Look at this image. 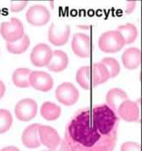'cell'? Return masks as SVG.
I'll use <instances>...</instances> for the list:
<instances>
[{
	"mask_svg": "<svg viewBox=\"0 0 142 151\" xmlns=\"http://www.w3.org/2000/svg\"><path fill=\"white\" fill-rule=\"evenodd\" d=\"M117 136L108 134L95 121L90 109L78 110L67 124L65 141L71 151H112Z\"/></svg>",
	"mask_w": 142,
	"mask_h": 151,
	"instance_id": "cell-1",
	"label": "cell"
},
{
	"mask_svg": "<svg viewBox=\"0 0 142 151\" xmlns=\"http://www.w3.org/2000/svg\"><path fill=\"white\" fill-rule=\"evenodd\" d=\"M125 45V41L117 30L102 33L98 40L99 48L104 53H117Z\"/></svg>",
	"mask_w": 142,
	"mask_h": 151,
	"instance_id": "cell-2",
	"label": "cell"
},
{
	"mask_svg": "<svg viewBox=\"0 0 142 151\" xmlns=\"http://www.w3.org/2000/svg\"><path fill=\"white\" fill-rule=\"evenodd\" d=\"M0 33L7 42H13L21 38L24 32L22 22L17 18H11L9 21L3 22L0 26Z\"/></svg>",
	"mask_w": 142,
	"mask_h": 151,
	"instance_id": "cell-3",
	"label": "cell"
},
{
	"mask_svg": "<svg viewBox=\"0 0 142 151\" xmlns=\"http://www.w3.org/2000/svg\"><path fill=\"white\" fill-rule=\"evenodd\" d=\"M57 100L66 106H72L79 99V91L72 83H63L59 85L55 91Z\"/></svg>",
	"mask_w": 142,
	"mask_h": 151,
	"instance_id": "cell-4",
	"label": "cell"
},
{
	"mask_svg": "<svg viewBox=\"0 0 142 151\" xmlns=\"http://www.w3.org/2000/svg\"><path fill=\"white\" fill-rule=\"evenodd\" d=\"M38 104L32 99H24L16 104L14 108L15 116L21 122H29L37 116Z\"/></svg>",
	"mask_w": 142,
	"mask_h": 151,
	"instance_id": "cell-5",
	"label": "cell"
},
{
	"mask_svg": "<svg viewBox=\"0 0 142 151\" xmlns=\"http://www.w3.org/2000/svg\"><path fill=\"white\" fill-rule=\"evenodd\" d=\"M26 16L29 24L36 27H41L46 25L49 21L50 12L45 6L36 4L27 10Z\"/></svg>",
	"mask_w": 142,
	"mask_h": 151,
	"instance_id": "cell-6",
	"label": "cell"
},
{
	"mask_svg": "<svg viewBox=\"0 0 142 151\" xmlns=\"http://www.w3.org/2000/svg\"><path fill=\"white\" fill-rule=\"evenodd\" d=\"M52 54L53 51L49 45L45 43H38L32 50L30 60L32 64L35 66H47L52 57Z\"/></svg>",
	"mask_w": 142,
	"mask_h": 151,
	"instance_id": "cell-7",
	"label": "cell"
},
{
	"mask_svg": "<svg viewBox=\"0 0 142 151\" xmlns=\"http://www.w3.org/2000/svg\"><path fill=\"white\" fill-rule=\"evenodd\" d=\"M30 86L41 92H49L54 86V80L47 72L34 70L30 74Z\"/></svg>",
	"mask_w": 142,
	"mask_h": 151,
	"instance_id": "cell-8",
	"label": "cell"
},
{
	"mask_svg": "<svg viewBox=\"0 0 142 151\" xmlns=\"http://www.w3.org/2000/svg\"><path fill=\"white\" fill-rule=\"evenodd\" d=\"M38 137L41 144L46 146L49 150H54L61 143V138L57 131L53 127L40 125L38 127Z\"/></svg>",
	"mask_w": 142,
	"mask_h": 151,
	"instance_id": "cell-9",
	"label": "cell"
},
{
	"mask_svg": "<svg viewBox=\"0 0 142 151\" xmlns=\"http://www.w3.org/2000/svg\"><path fill=\"white\" fill-rule=\"evenodd\" d=\"M70 27L64 25L56 27L54 23H52L49 29V41L54 46H62L67 42L70 37Z\"/></svg>",
	"mask_w": 142,
	"mask_h": 151,
	"instance_id": "cell-10",
	"label": "cell"
},
{
	"mask_svg": "<svg viewBox=\"0 0 142 151\" xmlns=\"http://www.w3.org/2000/svg\"><path fill=\"white\" fill-rule=\"evenodd\" d=\"M118 116L122 120L128 122H138L140 118V108L139 104L136 102L130 100L123 101L117 110Z\"/></svg>",
	"mask_w": 142,
	"mask_h": 151,
	"instance_id": "cell-11",
	"label": "cell"
},
{
	"mask_svg": "<svg viewBox=\"0 0 142 151\" xmlns=\"http://www.w3.org/2000/svg\"><path fill=\"white\" fill-rule=\"evenodd\" d=\"M72 49L80 58H88L90 55V38L88 35L76 33L72 41Z\"/></svg>",
	"mask_w": 142,
	"mask_h": 151,
	"instance_id": "cell-12",
	"label": "cell"
},
{
	"mask_svg": "<svg viewBox=\"0 0 142 151\" xmlns=\"http://www.w3.org/2000/svg\"><path fill=\"white\" fill-rule=\"evenodd\" d=\"M40 124H32L23 131L21 140L23 144L29 149H36L41 146L38 137V127Z\"/></svg>",
	"mask_w": 142,
	"mask_h": 151,
	"instance_id": "cell-13",
	"label": "cell"
},
{
	"mask_svg": "<svg viewBox=\"0 0 142 151\" xmlns=\"http://www.w3.org/2000/svg\"><path fill=\"white\" fill-rule=\"evenodd\" d=\"M69 60L67 55L62 50H54L47 68L54 72H61L67 67Z\"/></svg>",
	"mask_w": 142,
	"mask_h": 151,
	"instance_id": "cell-14",
	"label": "cell"
},
{
	"mask_svg": "<svg viewBox=\"0 0 142 151\" xmlns=\"http://www.w3.org/2000/svg\"><path fill=\"white\" fill-rule=\"evenodd\" d=\"M122 61L125 68L129 70L136 69L141 62V51L134 47L127 48L122 55Z\"/></svg>",
	"mask_w": 142,
	"mask_h": 151,
	"instance_id": "cell-15",
	"label": "cell"
},
{
	"mask_svg": "<svg viewBox=\"0 0 142 151\" xmlns=\"http://www.w3.org/2000/svg\"><path fill=\"white\" fill-rule=\"evenodd\" d=\"M129 97L127 93L120 88H112L108 91L106 96V101L109 107L117 112L119 105L125 100H128Z\"/></svg>",
	"mask_w": 142,
	"mask_h": 151,
	"instance_id": "cell-16",
	"label": "cell"
},
{
	"mask_svg": "<svg viewBox=\"0 0 142 151\" xmlns=\"http://www.w3.org/2000/svg\"><path fill=\"white\" fill-rule=\"evenodd\" d=\"M91 78H92V83H93L94 87L103 84L110 79L108 70L101 62L95 63L93 65Z\"/></svg>",
	"mask_w": 142,
	"mask_h": 151,
	"instance_id": "cell-17",
	"label": "cell"
},
{
	"mask_svg": "<svg viewBox=\"0 0 142 151\" xmlns=\"http://www.w3.org/2000/svg\"><path fill=\"white\" fill-rule=\"evenodd\" d=\"M30 74L31 70L28 68H18L14 71L12 81L14 86L20 88L30 87Z\"/></svg>",
	"mask_w": 142,
	"mask_h": 151,
	"instance_id": "cell-18",
	"label": "cell"
},
{
	"mask_svg": "<svg viewBox=\"0 0 142 151\" xmlns=\"http://www.w3.org/2000/svg\"><path fill=\"white\" fill-rule=\"evenodd\" d=\"M41 116L47 121H55L61 116V109L57 104L51 102H45L40 108Z\"/></svg>",
	"mask_w": 142,
	"mask_h": 151,
	"instance_id": "cell-19",
	"label": "cell"
},
{
	"mask_svg": "<svg viewBox=\"0 0 142 151\" xmlns=\"http://www.w3.org/2000/svg\"><path fill=\"white\" fill-rule=\"evenodd\" d=\"M30 46V38L28 35L24 34V36L17 41L13 42H7V50L14 55H20L27 51Z\"/></svg>",
	"mask_w": 142,
	"mask_h": 151,
	"instance_id": "cell-20",
	"label": "cell"
},
{
	"mask_svg": "<svg viewBox=\"0 0 142 151\" xmlns=\"http://www.w3.org/2000/svg\"><path fill=\"white\" fill-rule=\"evenodd\" d=\"M117 31L122 35V37L125 41V44L133 43L138 37L137 27L132 23H126L125 25L119 26Z\"/></svg>",
	"mask_w": 142,
	"mask_h": 151,
	"instance_id": "cell-21",
	"label": "cell"
},
{
	"mask_svg": "<svg viewBox=\"0 0 142 151\" xmlns=\"http://www.w3.org/2000/svg\"><path fill=\"white\" fill-rule=\"evenodd\" d=\"M76 81L83 89H89L92 86L90 66H82L78 69L76 74Z\"/></svg>",
	"mask_w": 142,
	"mask_h": 151,
	"instance_id": "cell-22",
	"label": "cell"
},
{
	"mask_svg": "<svg viewBox=\"0 0 142 151\" xmlns=\"http://www.w3.org/2000/svg\"><path fill=\"white\" fill-rule=\"evenodd\" d=\"M13 123L11 113L5 109H0V134L4 133L10 129Z\"/></svg>",
	"mask_w": 142,
	"mask_h": 151,
	"instance_id": "cell-23",
	"label": "cell"
},
{
	"mask_svg": "<svg viewBox=\"0 0 142 151\" xmlns=\"http://www.w3.org/2000/svg\"><path fill=\"white\" fill-rule=\"evenodd\" d=\"M102 63L108 70L110 78H114L120 72V65L118 61L112 57H106L102 59Z\"/></svg>",
	"mask_w": 142,
	"mask_h": 151,
	"instance_id": "cell-24",
	"label": "cell"
},
{
	"mask_svg": "<svg viewBox=\"0 0 142 151\" xmlns=\"http://www.w3.org/2000/svg\"><path fill=\"white\" fill-rule=\"evenodd\" d=\"M121 151H141V145L136 142H125L121 145Z\"/></svg>",
	"mask_w": 142,
	"mask_h": 151,
	"instance_id": "cell-25",
	"label": "cell"
},
{
	"mask_svg": "<svg viewBox=\"0 0 142 151\" xmlns=\"http://www.w3.org/2000/svg\"><path fill=\"white\" fill-rule=\"evenodd\" d=\"M28 4L27 1H12L10 2V10L12 12H20Z\"/></svg>",
	"mask_w": 142,
	"mask_h": 151,
	"instance_id": "cell-26",
	"label": "cell"
},
{
	"mask_svg": "<svg viewBox=\"0 0 142 151\" xmlns=\"http://www.w3.org/2000/svg\"><path fill=\"white\" fill-rule=\"evenodd\" d=\"M49 151H71L69 145L64 139H61V143L58 145V147L54 150H49Z\"/></svg>",
	"mask_w": 142,
	"mask_h": 151,
	"instance_id": "cell-27",
	"label": "cell"
},
{
	"mask_svg": "<svg viewBox=\"0 0 142 151\" xmlns=\"http://www.w3.org/2000/svg\"><path fill=\"white\" fill-rule=\"evenodd\" d=\"M136 5V1H128L127 2V6H126V10H125V12L126 13H131L134 9H135V8Z\"/></svg>",
	"mask_w": 142,
	"mask_h": 151,
	"instance_id": "cell-28",
	"label": "cell"
},
{
	"mask_svg": "<svg viewBox=\"0 0 142 151\" xmlns=\"http://www.w3.org/2000/svg\"><path fill=\"white\" fill-rule=\"evenodd\" d=\"M5 85L4 83H3L1 80H0V99L4 97V93H5Z\"/></svg>",
	"mask_w": 142,
	"mask_h": 151,
	"instance_id": "cell-29",
	"label": "cell"
},
{
	"mask_svg": "<svg viewBox=\"0 0 142 151\" xmlns=\"http://www.w3.org/2000/svg\"><path fill=\"white\" fill-rule=\"evenodd\" d=\"M0 151H20V150L14 146H8V147L2 149Z\"/></svg>",
	"mask_w": 142,
	"mask_h": 151,
	"instance_id": "cell-30",
	"label": "cell"
},
{
	"mask_svg": "<svg viewBox=\"0 0 142 151\" xmlns=\"http://www.w3.org/2000/svg\"><path fill=\"white\" fill-rule=\"evenodd\" d=\"M78 27L83 29V30H88L90 28V26H88V25H78Z\"/></svg>",
	"mask_w": 142,
	"mask_h": 151,
	"instance_id": "cell-31",
	"label": "cell"
},
{
	"mask_svg": "<svg viewBox=\"0 0 142 151\" xmlns=\"http://www.w3.org/2000/svg\"><path fill=\"white\" fill-rule=\"evenodd\" d=\"M43 151H44V150H43Z\"/></svg>",
	"mask_w": 142,
	"mask_h": 151,
	"instance_id": "cell-32",
	"label": "cell"
}]
</instances>
